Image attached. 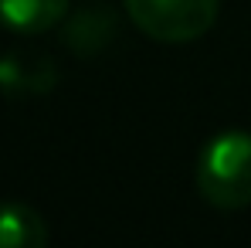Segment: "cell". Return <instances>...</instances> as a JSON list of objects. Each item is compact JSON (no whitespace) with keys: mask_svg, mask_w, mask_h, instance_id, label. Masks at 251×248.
<instances>
[{"mask_svg":"<svg viewBox=\"0 0 251 248\" xmlns=\"http://www.w3.org/2000/svg\"><path fill=\"white\" fill-rule=\"evenodd\" d=\"M197 191L217 211H241L251 204V133H217L197 157Z\"/></svg>","mask_w":251,"mask_h":248,"instance_id":"cell-1","label":"cell"},{"mask_svg":"<svg viewBox=\"0 0 251 248\" xmlns=\"http://www.w3.org/2000/svg\"><path fill=\"white\" fill-rule=\"evenodd\" d=\"M132 24L163 44H183L204 38L221 10V0H126Z\"/></svg>","mask_w":251,"mask_h":248,"instance_id":"cell-2","label":"cell"},{"mask_svg":"<svg viewBox=\"0 0 251 248\" xmlns=\"http://www.w3.org/2000/svg\"><path fill=\"white\" fill-rule=\"evenodd\" d=\"M58 82V68L48 55L10 51L0 58V88L7 95H44Z\"/></svg>","mask_w":251,"mask_h":248,"instance_id":"cell-3","label":"cell"},{"mask_svg":"<svg viewBox=\"0 0 251 248\" xmlns=\"http://www.w3.org/2000/svg\"><path fill=\"white\" fill-rule=\"evenodd\" d=\"M68 10V0H0V24L14 34H44Z\"/></svg>","mask_w":251,"mask_h":248,"instance_id":"cell-4","label":"cell"},{"mask_svg":"<svg viewBox=\"0 0 251 248\" xmlns=\"http://www.w3.org/2000/svg\"><path fill=\"white\" fill-rule=\"evenodd\" d=\"M0 248H48V224L31 204H0Z\"/></svg>","mask_w":251,"mask_h":248,"instance_id":"cell-5","label":"cell"},{"mask_svg":"<svg viewBox=\"0 0 251 248\" xmlns=\"http://www.w3.org/2000/svg\"><path fill=\"white\" fill-rule=\"evenodd\" d=\"M112 38H116V14L109 7H102V3L75 14L68 21V28H65V44L75 55H95Z\"/></svg>","mask_w":251,"mask_h":248,"instance_id":"cell-6","label":"cell"}]
</instances>
